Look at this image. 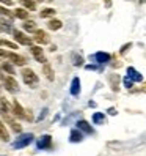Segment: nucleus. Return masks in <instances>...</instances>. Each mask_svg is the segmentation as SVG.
Masks as SVG:
<instances>
[{"mask_svg":"<svg viewBox=\"0 0 146 156\" xmlns=\"http://www.w3.org/2000/svg\"><path fill=\"white\" fill-rule=\"evenodd\" d=\"M77 128H79L80 131L87 133V134H93V128H91V126H90V123H88V122H85V120L77 122Z\"/></svg>","mask_w":146,"mask_h":156,"instance_id":"10","label":"nucleus"},{"mask_svg":"<svg viewBox=\"0 0 146 156\" xmlns=\"http://www.w3.org/2000/svg\"><path fill=\"white\" fill-rule=\"evenodd\" d=\"M3 84H5V87H6L8 91H13V93H14V91L19 90V85H17V82H16L11 76H8V77L3 76Z\"/></svg>","mask_w":146,"mask_h":156,"instance_id":"3","label":"nucleus"},{"mask_svg":"<svg viewBox=\"0 0 146 156\" xmlns=\"http://www.w3.org/2000/svg\"><path fill=\"white\" fill-rule=\"evenodd\" d=\"M6 58H10L14 65H19V66H24L25 63H27V60H25V57H22V55H19V54H14V52H8V55H6Z\"/></svg>","mask_w":146,"mask_h":156,"instance_id":"4","label":"nucleus"},{"mask_svg":"<svg viewBox=\"0 0 146 156\" xmlns=\"http://www.w3.org/2000/svg\"><path fill=\"white\" fill-rule=\"evenodd\" d=\"M53 14H55V10H53V8H44V10L39 13L41 17H50Z\"/></svg>","mask_w":146,"mask_h":156,"instance_id":"22","label":"nucleus"},{"mask_svg":"<svg viewBox=\"0 0 146 156\" xmlns=\"http://www.w3.org/2000/svg\"><path fill=\"white\" fill-rule=\"evenodd\" d=\"M14 38H16L17 43H21V44H25V46H30L32 44V40L27 38V36L22 32H19V30H14Z\"/></svg>","mask_w":146,"mask_h":156,"instance_id":"7","label":"nucleus"},{"mask_svg":"<svg viewBox=\"0 0 146 156\" xmlns=\"http://www.w3.org/2000/svg\"><path fill=\"white\" fill-rule=\"evenodd\" d=\"M124 85H126L127 88H131V87H132V79H129V77H124Z\"/></svg>","mask_w":146,"mask_h":156,"instance_id":"27","label":"nucleus"},{"mask_svg":"<svg viewBox=\"0 0 146 156\" xmlns=\"http://www.w3.org/2000/svg\"><path fill=\"white\" fill-rule=\"evenodd\" d=\"M82 139H83V136H82V133L79 129H72L71 131V142H80Z\"/></svg>","mask_w":146,"mask_h":156,"instance_id":"16","label":"nucleus"},{"mask_svg":"<svg viewBox=\"0 0 146 156\" xmlns=\"http://www.w3.org/2000/svg\"><path fill=\"white\" fill-rule=\"evenodd\" d=\"M42 71H44L46 77H47L49 80H53V77H55V76H53V69H52L49 65H44V66H42Z\"/></svg>","mask_w":146,"mask_h":156,"instance_id":"19","label":"nucleus"},{"mask_svg":"<svg viewBox=\"0 0 146 156\" xmlns=\"http://www.w3.org/2000/svg\"><path fill=\"white\" fill-rule=\"evenodd\" d=\"M11 112V106L5 98H0V114L2 115H8Z\"/></svg>","mask_w":146,"mask_h":156,"instance_id":"8","label":"nucleus"},{"mask_svg":"<svg viewBox=\"0 0 146 156\" xmlns=\"http://www.w3.org/2000/svg\"><path fill=\"white\" fill-rule=\"evenodd\" d=\"M21 5L24 8H29V10H35V8H36V3L32 2V0H21Z\"/></svg>","mask_w":146,"mask_h":156,"instance_id":"24","label":"nucleus"},{"mask_svg":"<svg viewBox=\"0 0 146 156\" xmlns=\"http://www.w3.org/2000/svg\"><path fill=\"white\" fill-rule=\"evenodd\" d=\"M2 68H3V71L8 73V74H14V68H13V65H10V63H3Z\"/></svg>","mask_w":146,"mask_h":156,"instance_id":"25","label":"nucleus"},{"mask_svg":"<svg viewBox=\"0 0 146 156\" xmlns=\"http://www.w3.org/2000/svg\"><path fill=\"white\" fill-rule=\"evenodd\" d=\"M0 32H2V27H0Z\"/></svg>","mask_w":146,"mask_h":156,"instance_id":"30","label":"nucleus"},{"mask_svg":"<svg viewBox=\"0 0 146 156\" xmlns=\"http://www.w3.org/2000/svg\"><path fill=\"white\" fill-rule=\"evenodd\" d=\"M14 16L19 17V19H22V21H25L27 17H29V13H27L24 8H17V10H14Z\"/></svg>","mask_w":146,"mask_h":156,"instance_id":"18","label":"nucleus"},{"mask_svg":"<svg viewBox=\"0 0 146 156\" xmlns=\"http://www.w3.org/2000/svg\"><path fill=\"white\" fill-rule=\"evenodd\" d=\"M61 21H57V19H52V21H49V29L50 30H60L61 29Z\"/></svg>","mask_w":146,"mask_h":156,"instance_id":"20","label":"nucleus"},{"mask_svg":"<svg viewBox=\"0 0 146 156\" xmlns=\"http://www.w3.org/2000/svg\"><path fill=\"white\" fill-rule=\"evenodd\" d=\"M21 76H22L24 84H27V85H35L36 82H38V76H36L33 73V69H30V68H24L21 71Z\"/></svg>","mask_w":146,"mask_h":156,"instance_id":"1","label":"nucleus"},{"mask_svg":"<svg viewBox=\"0 0 146 156\" xmlns=\"http://www.w3.org/2000/svg\"><path fill=\"white\" fill-rule=\"evenodd\" d=\"M6 55H8V52H5V51L0 49V57H6Z\"/></svg>","mask_w":146,"mask_h":156,"instance_id":"29","label":"nucleus"},{"mask_svg":"<svg viewBox=\"0 0 146 156\" xmlns=\"http://www.w3.org/2000/svg\"><path fill=\"white\" fill-rule=\"evenodd\" d=\"M32 54H33V57L36 58V62H41V63L47 62L46 57H44V52H42V49L39 48V46H33V48H32Z\"/></svg>","mask_w":146,"mask_h":156,"instance_id":"5","label":"nucleus"},{"mask_svg":"<svg viewBox=\"0 0 146 156\" xmlns=\"http://www.w3.org/2000/svg\"><path fill=\"white\" fill-rule=\"evenodd\" d=\"M71 93H72V95H79V93H80V79H79V77H74V79H72Z\"/></svg>","mask_w":146,"mask_h":156,"instance_id":"13","label":"nucleus"},{"mask_svg":"<svg viewBox=\"0 0 146 156\" xmlns=\"http://www.w3.org/2000/svg\"><path fill=\"white\" fill-rule=\"evenodd\" d=\"M0 139H2L3 142H8L10 140V134H8V131H6V128H5V125L0 122Z\"/></svg>","mask_w":146,"mask_h":156,"instance_id":"15","label":"nucleus"},{"mask_svg":"<svg viewBox=\"0 0 146 156\" xmlns=\"http://www.w3.org/2000/svg\"><path fill=\"white\" fill-rule=\"evenodd\" d=\"M50 142H52L50 140V136H42L41 139L36 142V145H38L39 150H44V148H49V147H50Z\"/></svg>","mask_w":146,"mask_h":156,"instance_id":"9","label":"nucleus"},{"mask_svg":"<svg viewBox=\"0 0 146 156\" xmlns=\"http://www.w3.org/2000/svg\"><path fill=\"white\" fill-rule=\"evenodd\" d=\"M33 142V134L32 133H25V134H22V136H19L17 137V140L13 144V147L17 150V148H24V147H27V145H30Z\"/></svg>","mask_w":146,"mask_h":156,"instance_id":"2","label":"nucleus"},{"mask_svg":"<svg viewBox=\"0 0 146 156\" xmlns=\"http://www.w3.org/2000/svg\"><path fill=\"white\" fill-rule=\"evenodd\" d=\"M11 112H14V115H16L17 118H24V115H25L24 109L21 107V104L17 103V101H14V103H13V111H11Z\"/></svg>","mask_w":146,"mask_h":156,"instance_id":"12","label":"nucleus"},{"mask_svg":"<svg viewBox=\"0 0 146 156\" xmlns=\"http://www.w3.org/2000/svg\"><path fill=\"white\" fill-rule=\"evenodd\" d=\"M35 41L39 44H47L49 43V36L44 30H36L35 32Z\"/></svg>","mask_w":146,"mask_h":156,"instance_id":"6","label":"nucleus"},{"mask_svg":"<svg viewBox=\"0 0 146 156\" xmlns=\"http://www.w3.org/2000/svg\"><path fill=\"white\" fill-rule=\"evenodd\" d=\"M94 58L97 60V63H107L108 60H110V55L105 54V52H97L94 55Z\"/></svg>","mask_w":146,"mask_h":156,"instance_id":"14","label":"nucleus"},{"mask_svg":"<svg viewBox=\"0 0 146 156\" xmlns=\"http://www.w3.org/2000/svg\"><path fill=\"white\" fill-rule=\"evenodd\" d=\"M0 16H3V17H6V19H10V21H13V13L11 11H8L6 8H3V6H0Z\"/></svg>","mask_w":146,"mask_h":156,"instance_id":"23","label":"nucleus"},{"mask_svg":"<svg viewBox=\"0 0 146 156\" xmlns=\"http://www.w3.org/2000/svg\"><path fill=\"white\" fill-rule=\"evenodd\" d=\"M72 60H74V65H77V66H80L82 62H83V58H82L80 55H72Z\"/></svg>","mask_w":146,"mask_h":156,"instance_id":"26","label":"nucleus"},{"mask_svg":"<svg viewBox=\"0 0 146 156\" xmlns=\"http://www.w3.org/2000/svg\"><path fill=\"white\" fill-rule=\"evenodd\" d=\"M0 2H2L3 5H8V6H10V5H13V0H0Z\"/></svg>","mask_w":146,"mask_h":156,"instance_id":"28","label":"nucleus"},{"mask_svg":"<svg viewBox=\"0 0 146 156\" xmlns=\"http://www.w3.org/2000/svg\"><path fill=\"white\" fill-rule=\"evenodd\" d=\"M93 122H94L96 125H104V123H105L104 114H94V115H93Z\"/></svg>","mask_w":146,"mask_h":156,"instance_id":"21","label":"nucleus"},{"mask_svg":"<svg viewBox=\"0 0 146 156\" xmlns=\"http://www.w3.org/2000/svg\"><path fill=\"white\" fill-rule=\"evenodd\" d=\"M24 30L35 33V32H36V24H35L33 21H25V22H24Z\"/></svg>","mask_w":146,"mask_h":156,"instance_id":"17","label":"nucleus"},{"mask_svg":"<svg viewBox=\"0 0 146 156\" xmlns=\"http://www.w3.org/2000/svg\"><path fill=\"white\" fill-rule=\"evenodd\" d=\"M127 77L132 79V80H137V82H140V80L143 79L141 74H140V73L137 71L135 68H129V69H127Z\"/></svg>","mask_w":146,"mask_h":156,"instance_id":"11","label":"nucleus"}]
</instances>
